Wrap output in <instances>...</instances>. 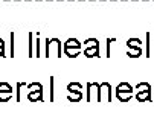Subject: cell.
Wrapping results in <instances>:
<instances>
[{"label":"cell","mask_w":154,"mask_h":137,"mask_svg":"<svg viewBox=\"0 0 154 137\" xmlns=\"http://www.w3.org/2000/svg\"><path fill=\"white\" fill-rule=\"evenodd\" d=\"M110 84L108 82H102L99 84V101H112V93H110Z\"/></svg>","instance_id":"52a82bcc"},{"label":"cell","mask_w":154,"mask_h":137,"mask_svg":"<svg viewBox=\"0 0 154 137\" xmlns=\"http://www.w3.org/2000/svg\"><path fill=\"white\" fill-rule=\"evenodd\" d=\"M31 91L28 95V99L35 102V101H43V85L38 82H34L32 85H29Z\"/></svg>","instance_id":"277c9868"},{"label":"cell","mask_w":154,"mask_h":137,"mask_svg":"<svg viewBox=\"0 0 154 137\" xmlns=\"http://www.w3.org/2000/svg\"><path fill=\"white\" fill-rule=\"evenodd\" d=\"M84 46H85V47H93V46H99V44H98L96 38H87L84 41Z\"/></svg>","instance_id":"9c48e42d"},{"label":"cell","mask_w":154,"mask_h":137,"mask_svg":"<svg viewBox=\"0 0 154 137\" xmlns=\"http://www.w3.org/2000/svg\"><path fill=\"white\" fill-rule=\"evenodd\" d=\"M67 90H69L67 99L70 102H78V101L82 99V85H81V82H70L67 85Z\"/></svg>","instance_id":"7a4b0ae2"},{"label":"cell","mask_w":154,"mask_h":137,"mask_svg":"<svg viewBox=\"0 0 154 137\" xmlns=\"http://www.w3.org/2000/svg\"><path fill=\"white\" fill-rule=\"evenodd\" d=\"M131 91H133V88H131V85L128 82H121L116 88V96H118L119 101L127 102L131 98Z\"/></svg>","instance_id":"3957f363"},{"label":"cell","mask_w":154,"mask_h":137,"mask_svg":"<svg viewBox=\"0 0 154 137\" xmlns=\"http://www.w3.org/2000/svg\"><path fill=\"white\" fill-rule=\"evenodd\" d=\"M84 55L87 58H98L99 56V46H93V47H85L84 50Z\"/></svg>","instance_id":"ba28073f"},{"label":"cell","mask_w":154,"mask_h":137,"mask_svg":"<svg viewBox=\"0 0 154 137\" xmlns=\"http://www.w3.org/2000/svg\"><path fill=\"white\" fill-rule=\"evenodd\" d=\"M5 55V47H0V56Z\"/></svg>","instance_id":"9a60e30c"},{"label":"cell","mask_w":154,"mask_h":137,"mask_svg":"<svg viewBox=\"0 0 154 137\" xmlns=\"http://www.w3.org/2000/svg\"><path fill=\"white\" fill-rule=\"evenodd\" d=\"M87 101H98L99 102V84L98 82H89L87 84Z\"/></svg>","instance_id":"5b68a950"},{"label":"cell","mask_w":154,"mask_h":137,"mask_svg":"<svg viewBox=\"0 0 154 137\" xmlns=\"http://www.w3.org/2000/svg\"><path fill=\"white\" fill-rule=\"evenodd\" d=\"M12 96V87L8 82H0V101L6 102Z\"/></svg>","instance_id":"8992f818"},{"label":"cell","mask_w":154,"mask_h":137,"mask_svg":"<svg viewBox=\"0 0 154 137\" xmlns=\"http://www.w3.org/2000/svg\"><path fill=\"white\" fill-rule=\"evenodd\" d=\"M37 50H35V56H40V41H38V38H37Z\"/></svg>","instance_id":"5bb4252c"},{"label":"cell","mask_w":154,"mask_h":137,"mask_svg":"<svg viewBox=\"0 0 154 137\" xmlns=\"http://www.w3.org/2000/svg\"><path fill=\"white\" fill-rule=\"evenodd\" d=\"M128 55L133 56V58H134V56H139V55H140V49H139V47H137V49H130V50H128Z\"/></svg>","instance_id":"30bf717a"},{"label":"cell","mask_w":154,"mask_h":137,"mask_svg":"<svg viewBox=\"0 0 154 137\" xmlns=\"http://www.w3.org/2000/svg\"><path fill=\"white\" fill-rule=\"evenodd\" d=\"M64 52L67 56L70 58H75L81 53V43L76 40V38H69L64 44Z\"/></svg>","instance_id":"6da1fadb"},{"label":"cell","mask_w":154,"mask_h":137,"mask_svg":"<svg viewBox=\"0 0 154 137\" xmlns=\"http://www.w3.org/2000/svg\"><path fill=\"white\" fill-rule=\"evenodd\" d=\"M51 101H54V78H51Z\"/></svg>","instance_id":"4fadbf2b"},{"label":"cell","mask_w":154,"mask_h":137,"mask_svg":"<svg viewBox=\"0 0 154 137\" xmlns=\"http://www.w3.org/2000/svg\"><path fill=\"white\" fill-rule=\"evenodd\" d=\"M29 56H35L34 52H32V34H29Z\"/></svg>","instance_id":"7c38bea8"},{"label":"cell","mask_w":154,"mask_h":137,"mask_svg":"<svg viewBox=\"0 0 154 137\" xmlns=\"http://www.w3.org/2000/svg\"><path fill=\"white\" fill-rule=\"evenodd\" d=\"M0 47H5V43H3V40L0 38Z\"/></svg>","instance_id":"2e32d148"},{"label":"cell","mask_w":154,"mask_h":137,"mask_svg":"<svg viewBox=\"0 0 154 137\" xmlns=\"http://www.w3.org/2000/svg\"><path fill=\"white\" fill-rule=\"evenodd\" d=\"M14 37H15V34L11 32V55L9 56H14Z\"/></svg>","instance_id":"8fae6325"}]
</instances>
